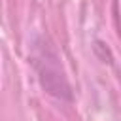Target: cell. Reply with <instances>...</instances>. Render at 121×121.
<instances>
[{"instance_id":"cell-1","label":"cell","mask_w":121,"mask_h":121,"mask_svg":"<svg viewBox=\"0 0 121 121\" xmlns=\"http://www.w3.org/2000/svg\"><path fill=\"white\" fill-rule=\"evenodd\" d=\"M36 68L40 72V78H42V83L43 87L49 89V93H53V79L57 81V89H59V96L68 91L66 83H64V78L59 70V59L53 51H47V49H42L38 55H36Z\"/></svg>"}]
</instances>
